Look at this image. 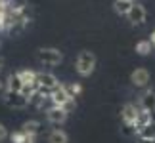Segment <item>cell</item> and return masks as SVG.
<instances>
[{"mask_svg":"<svg viewBox=\"0 0 155 143\" xmlns=\"http://www.w3.org/2000/svg\"><path fill=\"white\" fill-rule=\"evenodd\" d=\"M130 82L136 86V88H147L150 84V71L144 69V67H138L130 73Z\"/></svg>","mask_w":155,"mask_h":143,"instance_id":"7","label":"cell"},{"mask_svg":"<svg viewBox=\"0 0 155 143\" xmlns=\"http://www.w3.org/2000/svg\"><path fill=\"white\" fill-rule=\"evenodd\" d=\"M67 116H69V113H65L61 107L52 105V107L46 109V118H48V122L54 124V126H61V124L67 120Z\"/></svg>","mask_w":155,"mask_h":143,"instance_id":"5","label":"cell"},{"mask_svg":"<svg viewBox=\"0 0 155 143\" xmlns=\"http://www.w3.org/2000/svg\"><path fill=\"white\" fill-rule=\"evenodd\" d=\"M17 76H19L21 84L23 86H31L37 82V71L33 69H23V71H17Z\"/></svg>","mask_w":155,"mask_h":143,"instance_id":"11","label":"cell"},{"mask_svg":"<svg viewBox=\"0 0 155 143\" xmlns=\"http://www.w3.org/2000/svg\"><path fill=\"white\" fill-rule=\"evenodd\" d=\"M2 88H4V82H2V80H0V90H2Z\"/></svg>","mask_w":155,"mask_h":143,"instance_id":"25","label":"cell"},{"mask_svg":"<svg viewBox=\"0 0 155 143\" xmlns=\"http://www.w3.org/2000/svg\"><path fill=\"white\" fill-rule=\"evenodd\" d=\"M138 105H140L144 111L150 113L151 122H155V88H147V90L142 94V97H140V101H138Z\"/></svg>","mask_w":155,"mask_h":143,"instance_id":"4","label":"cell"},{"mask_svg":"<svg viewBox=\"0 0 155 143\" xmlns=\"http://www.w3.org/2000/svg\"><path fill=\"white\" fill-rule=\"evenodd\" d=\"M136 135H138V139H155V122H150L147 126L140 128Z\"/></svg>","mask_w":155,"mask_h":143,"instance_id":"16","label":"cell"},{"mask_svg":"<svg viewBox=\"0 0 155 143\" xmlns=\"http://www.w3.org/2000/svg\"><path fill=\"white\" fill-rule=\"evenodd\" d=\"M37 80H38V84L40 88H44V90H54L58 84H59V80H58V76L56 75H52V73H37Z\"/></svg>","mask_w":155,"mask_h":143,"instance_id":"10","label":"cell"},{"mask_svg":"<svg viewBox=\"0 0 155 143\" xmlns=\"http://www.w3.org/2000/svg\"><path fill=\"white\" fill-rule=\"evenodd\" d=\"M146 8L142 4H138V2H134L132 6H130V10H128V14H127V17H128V21L132 23V25H142V23H146Z\"/></svg>","mask_w":155,"mask_h":143,"instance_id":"6","label":"cell"},{"mask_svg":"<svg viewBox=\"0 0 155 143\" xmlns=\"http://www.w3.org/2000/svg\"><path fill=\"white\" fill-rule=\"evenodd\" d=\"M21 132H23V130H21ZM21 143H37V135H29V134L23 132V139H21Z\"/></svg>","mask_w":155,"mask_h":143,"instance_id":"21","label":"cell"},{"mask_svg":"<svg viewBox=\"0 0 155 143\" xmlns=\"http://www.w3.org/2000/svg\"><path fill=\"white\" fill-rule=\"evenodd\" d=\"M136 115H138V105H134V103H124V105H123V109H121L123 124L134 126V122H136Z\"/></svg>","mask_w":155,"mask_h":143,"instance_id":"9","label":"cell"},{"mask_svg":"<svg viewBox=\"0 0 155 143\" xmlns=\"http://www.w3.org/2000/svg\"><path fill=\"white\" fill-rule=\"evenodd\" d=\"M132 4H134V0H115L113 8H115V11H117L119 15H127Z\"/></svg>","mask_w":155,"mask_h":143,"instance_id":"17","label":"cell"},{"mask_svg":"<svg viewBox=\"0 0 155 143\" xmlns=\"http://www.w3.org/2000/svg\"><path fill=\"white\" fill-rule=\"evenodd\" d=\"M96 56L92 52H81L75 59V71L79 73L81 76H90L94 71H96Z\"/></svg>","mask_w":155,"mask_h":143,"instance_id":"2","label":"cell"},{"mask_svg":"<svg viewBox=\"0 0 155 143\" xmlns=\"http://www.w3.org/2000/svg\"><path fill=\"white\" fill-rule=\"evenodd\" d=\"M4 101H6L10 107H14V109H25V107H29L27 97H23L19 92H8V90H6Z\"/></svg>","mask_w":155,"mask_h":143,"instance_id":"8","label":"cell"},{"mask_svg":"<svg viewBox=\"0 0 155 143\" xmlns=\"http://www.w3.org/2000/svg\"><path fill=\"white\" fill-rule=\"evenodd\" d=\"M21 130L25 134H29V135H38L40 132H42V122H38V120H25L23 126H21Z\"/></svg>","mask_w":155,"mask_h":143,"instance_id":"13","label":"cell"},{"mask_svg":"<svg viewBox=\"0 0 155 143\" xmlns=\"http://www.w3.org/2000/svg\"><path fill=\"white\" fill-rule=\"evenodd\" d=\"M2 67H4V59L0 57V73H2Z\"/></svg>","mask_w":155,"mask_h":143,"instance_id":"24","label":"cell"},{"mask_svg":"<svg viewBox=\"0 0 155 143\" xmlns=\"http://www.w3.org/2000/svg\"><path fill=\"white\" fill-rule=\"evenodd\" d=\"M38 61L46 67H56L63 61V53L58 48H40L38 50Z\"/></svg>","mask_w":155,"mask_h":143,"instance_id":"3","label":"cell"},{"mask_svg":"<svg viewBox=\"0 0 155 143\" xmlns=\"http://www.w3.org/2000/svg\"><path fill=\"white\" fill-rule=\"evenodd\" d=\"M151 122V116H150V113L147 111H144L142 107L138 105V115H136V122H134V130L138 132L140 128H144V126H147V124Z\"/></svg>","mask_w":155,"mask_h":143,"instance_id":"12","label":"cell"},{"mask_svg":"<svg viewBox=\"0 0 155 143\" xmlns=\"http://www.w3.org/2000/svg\"><path fill=\"white\" fill-rule=\"evenodd\" d=\"M48 143H69V135L63 132V130H52V132L48 134Z\"/></svg>","mask_w":155,"mask_h":143,"instance_id":"15","label":"cell"},{"mask_svg":"<svg viewBox=\"0 0 155 143\" xmlns=\"http://www.w3.org/2000/svg\"><path fill=\"white\" fill-rule=\"evenodd\" d=\"M150 42H151V46H153V48H155V31H153V33H151V38H150Z\"/></svg>","mask_w":155,"mask_h":143,"instance_id":"22","label":"cell"},{"mask_svg":"<svg viewBox=\"0 0 155 143\" xmlns=\"http://www.w3.org/2000/svg\"><path fill=\"white\" fill-rule=\"evenodd\" d=\"M138 143H155V139H138Z\"/></svg>","mask_w":155,"mask_h":143,"instance_id":"23","label":"cell"},{"mask_svg":"<svg viewBox=\"0 0 155 143\" xmlns=\"http://www.w3.org/2000/svg\"><path fill=\"white\" fill-rule=\"evenodd\" d=\"M8 135H10V132H8V128H6V126H4L2 122H0V143L8 139Z\"/></svg>","mask_w":155,"mask_h":143,"instance_id":"20","label":"cell"},{"mask_svg":"<svg viewBox=\"0 0 155 143\" xmlns=\"http://www.w3.org/2000/svg\"><path fill=\"white\" fill-rule=\"evenodd\" d=\"M151 42L150 40H140L138 44H136V53L138 56H147V53H151Z\"/></svg>","mask_w":155,"mask_h":143,"instance_id":"18","label":"cell"},{"mask_svg":"<svg viewBox=\"0 0 155 143\" xmlns=\"http://www.w3.org/2000/svg\"><path fill=\"white\" fill-rule=\"evenodd\" d=\"M50 101H52V105H56V107H61V109L65 113H71L75 109V99L71 97V95L67 94V90H65V84H59L54 88V90H50Z\"/></svg>","mask_w":155,"mask_h":143,"instance_id":"1","label":"cell"},{"mask_svg":"<svg viewBox=\"0 0 155 143\" xmlns=\"http://www.w3.org/2000/svg\"><path fill=\"white\" fill-rule=\"evenodd\" d=\"M65 90H67V94L75 99V97H79V95L82 94V86L79 84V82H71V84H65Z\"/></svg>","mask_w":155,"mask_h":143,"instance_id":"19","label":"cell"},{"mask_svg":"<svg viewBox=\"0 0 155 143\" xmlns=\"http://www.w3.org/2000/svg\"><path fill=\"white\" fill-rule=\"evenodd\" d=\"M21 80H19V76H17V73H12L8 75V80H6V90L8 92H21Z\"/></svg>","mask_w":155,"mask_h":143,"instance_id":"14","label":"cell"}]
</instances>
